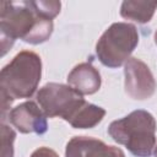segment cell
I'll return each instance as SVG.
<instances>
[{
  "mask_svg": "<svg viewBox=\"0 0 157 157\" xmlns=\"http://www.w3.org/2000/svg\"><path fill=\"white\" fill-rule=\"evenodd\" d=\"M67 83L80 94H93L99 90L102 80L99 71L91 63H81L67 75Z\"/></svg>",
  "mask_w": 157,
  "mask_h": 157,
  "instance_id": "cell-9",
  "label": "cell"
},
{
  "mask_svg": "<svg viewBox=\"0 0 157 157\" xmlns=\"http://www.w3.org/2000/svg\"><path fill=\"white\" fill-rule=\"evenodd\" d=\"M37 102L47 117H59L75 129H92L105 115L102 107L88 103L72 87L56 82L44 85L37 92Z\"/></svg>",
  "mask_w": 157,
  "mask_h": 157,
  "instance_id": "cell-2",
  "label": "cell"
},
{
  "mask_svg": "<svg viewBox=\"0 0 157 157\" xmlns=\"http://www.w3.org/2000/svg\"><path fill=\"white\" fill-rule=\"evenodd\" d=\"M153 155H155V157H157V147H155V152H153Z\"/></svg>",
  "mask_w": 157,
  "mask_h": 157,
  "instance_id": "cell-13",
  "label": "cell"
},
{
  "mask_svg": "<svg viewBox=\"0 0 157 157\" xmlns=\"http://www.w3.org/2000/svg\"><path fill=\"white\" fill-rule=\"evenodd\" d=\"M16 134L15 131L5 125L1 124V157H13V141Z\"/></svg>",
  "mask_w": 157,
  "mask_h": 157,
  "instance_id": "cell-11",
  "label": "cell"
},
{
  "mask_svg": "<svg viewBox=\"0 0 157 157\" xmlns=\"http://www.w3.org/2000/svg\"><path fill=\"white\" fill-rule=\"evenodd\" d=\"M156 9L157 1L126 0L121 2L120 15L126 20H131L139 23H147L153 17Z\"/></svg>",
  "mask_w": 157,
  "mask_h": 157,
  "instance_id": "cell-10",
  "label": "cell"
},
{
  "mask_svg": "<svg viewBox=\"0 0 157 157\" xmlns=\"http://www.w3.org/2000/svg\"><path fill=\"white\" fill-rule=\"evenodd\" d=\"M0 9L2 56L18 38L29 44H40L53 33V20L38 10L36 1H1Z\"/></svg>",
  "mask_w": 157,
  "mask_h": 157,
  "instance_id": "cell-1",
  "label": "cell"
},
{
  "mask_svg": "<svg viewBox=\"0 0 157 157\" xmlns=\"http://www.w3.org/2000/svg\"><path fill=\"white\" fill-rule=\"evenodd\" d=\"M125 92L134 99L144 101L153 96L156 81L150 67L137 58H130L124 65Z\"/></svg>",
  "mask_w": 157,
  "mask_h": 157,
  "instance_id": "cell-6",
  "label": "cell"
},
{
  "mask_svg": "<svg viewBox=\"0 0 157 157\" xmlns=\"http://www.w3.org/2000/svg\"><path fill=\"white\" fill-rule=\"evenodd\" d=\"M155 42H156V44H157V31H156V33H155Z\"/></svg>",
  "mask_w": 157,
  "mask_h": 157,
  "instance_id": "cell-14",
  "label": "cell"
},
{
  "mask_svg": "<svg viewBox=\"0 0 157 157\" xmlns=\"http://www.w3.org/2000/svg\"><path fill=\"white\" fill-rule=\"evenodd\" d=\"M157 123L153 115L137 109L126 117L114 120L108 126L109 136L124 145L135 157H150L156 147Z\"/></svg>",
  "mask_w": 157,
  "mask_h": 157,
  "instance_id": "cell-4",
  "label": "cell"
},
{
  "mask_svg": "<svg viewBox=\"0 0 157 157\" xmlns=\"http://www.w3.org/2000/svg\"><path fill=\"white\" fill-rule=\"evenodd\" d=\"M137 44V28L128 22H115L110 25L98 39L96 54L104 66L115 69L130 59Z\"/></svg>",
  "mask_w": 157,
  "mask_h": 157,
  "instance_id": "cell-5",
  "label": "cell"
},
{
  "mask_svg": "<svg viewBox=\"0 0 157 157\" xmlns=\"http://www.w3.org/2000/svg\"><path fill=\"white\" fill-rule=\"evenodd\" d=\"M10 123L22 134L43 135L48 130L47 115L36 102L26 101L9 112Z\"/></svg>",
  "mask_w": 157,
  "mask_h": 157,
  "instance_id": "cell-7",
  "label": "cell"
},
{
  "mask_svg": "<svg viewBox=\"0 0 157 157\" xmlns=\"http://www.w3.org/2000/svg\"><path fill=\"white\" fill-rule=\"evenodd\" d=\"M65 157H125L124 152L115 146L91 136H75L65 148Z\"/></svg>",
  "mask_w": 157,
  "mask_h": 157,
  "instance_id": "cell-8",
  "label": "cell"
},
{
  "mask_svg": "<svg viewBox=\"0 0 157 157\" xmlns=\"http://www.w3.org/2000/svg\"><path fill=\"white\" fill-rule=\"evenodd\" d=\"M31 157H59V156L54 150L45 147V146H42V147L37 148L36 151H33Z\"/></svg>",
  "mask_w": 157,
  "mask_h": 157,
  "instance_id": "cell-12",
  "label": "cell"
},
{
  "mask_svg": "<svg viewBox=\"0 0 157 157\" xmlns=\"http://www.w3.org/2000/svg\"><path fill=\"white\" fill-rule=\"evenodd\" d=\"M42 77L40 56L31 50L20 52L2 67L0 72L1 113L5 112L15 99L29 98L36 92Z\"/></svg>",
  "mask_w": 157,
  "mask_h": 157,
  "instance_id": "cell-3",
  "label": "cell"
}]
</instances>
